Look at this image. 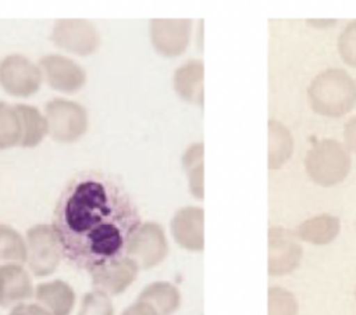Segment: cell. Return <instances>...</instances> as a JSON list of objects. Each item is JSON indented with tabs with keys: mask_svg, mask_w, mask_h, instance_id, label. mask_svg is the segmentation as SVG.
Here are the masks:
<instances>
[{
	"mask_svg": "<svg viewBox=\"0 0 356 315\" xmlns=\"http://www.w3.org/2000/svg\"><path fill=\"white\" fill-rule=\"evenodd\" d=\"M36 297L40 303L50 307L54 315H68L74 303V294L71 289L63 282L40 284L38 287Z\"/></svg>",
	"mask_w": 356,
	"mask_h": 315,
	"instance_id": "obj_21",
	"label": "cell"
},
{
	"mask_svg": "<svg viewBox=\"0 0 356 315\" xmlns=\"http://www.w3.org/2000/svg\"><path fill=\"white\" fill-rule=\"evenodd\" d=\"M203 143H193L191 144L182 155V167L185 169L188 178L189 191L193 197L202 200L204 190H203Z\"/></svg>",
	"mask_w": 356,
	"mask_h": 315,
	"instance_id": "obj_20",
	"label": "cell"
},
{
	"mask_svg": "<svg viewBox=\"0 0 356 315\" xmlns=\"http://www.w3.org/2000/svg\"><path fill=\"white\" fill-rule=\"evenodd\" d=\"M51 40L56 46L67 51L88 56L97 49L100 36L92 22L86 19L67 18L58 19L54 24Z\"/></svg>",
	"mask_w": 356,
	"mask_h": 315,
	"instance_id": "obj_9",
	"label": "cell"
},
{
	"mask_svg": "<svg viewBox=\"0 0 356 315\" xmlns=\"http://www.w3.org/2000/svg\"><path fill=\"white\" fill-rule=\"evenodd\" d=\"M168 254V243L163 228L156 222L140 223L127 246V257L140 268L159 265Z\"/></svg>",
	"mask_w": 356,
	"mask_h": 315,
	"instance_id": "obj_6",
	"label": "cell"
},
{
	"mask_svg": "<svg viewBox=\"0 0 356 315\" xmlns=\"http://www.w3.org/2000/svg\"><path fill=\"white\" fill-rule=\"evenodd\" d=\"M307 100L313 111L323 117H343L356 105V80L345 69H324L312 79Z\"/></svg>",
	"mask_w": 356,
	"mask_h": 315,
	"instance_id": "obj_2",
	"label": "cell"
},
{
	"mask_svg": "<svg viewBox=\"0 0 356 315\" xmlns=\"http://www.w3.org/2000/svg\"><path fill=\"white\" fill-rule=\"evenodd\" d=\"M42 76L40 68L24 56H7L0 62V85L10 94L26 97L36 93Z\"/></svg>",
	"mask_w": 356,
	"mask_h": 315,
	"instance_id": "obj_7",
	"label": "cell"
},
{
	"mask_svg": "<svg viewBox=\"0 0 356 315\" xmlns=\"http://www.w3.org/2000/svg\"><path fill=\"white\" fill-rule=\"evenodd\" d=\"M299 303L292 291L281 286H271L267 291V315H298Z\"/></svg>",
	"mask_w": 356,
	"mask_h": 315,
	"instance_id": "obj_23",
	"label": "cell"
},
{
	"mask_svg": "<svg viewBox=\"0 0 356 315\" xmlns=\"http://www.w3.org/2000/svg\"><path fill=\"white\" fill-rule=\"evenodd\" d=\"M341 232V222L335 215L318 214L300 222L293 230L300 241L314 246H325L337 239Z\"/></svg>",
	"mask_w": 356,
	"mask_h": 315,
	"instance_id": "obj_15",
	"label": "cell"
},
{
	"mask_svg": "<svg viewBox=\"0 0 356 315\" xmlns=\"http://www.w3.org/2000/svg\"><path fill=\"white\" fill-rule=\"evenodd\" d=\"M204 67L202 60H188L174 72L172 86L177 94L196 105H203Z\"/></svg>",
	"mask_w": 356,
	"mask_h": 315,
	"instance_id": "obj_13",
	"label": "cell"
},
{
	"mask_svg": "<svg viewBox=\"0 0 356 315\" xmlns=\"http://www.w3.org/2000/svg\"><path fill=\"white\" fill-rule=\"evenodd\" d=\"M21 124L15 105L0 101V150L19 144Z\"/></svg>",
	"mask_w": 356,
	"mask_h": 315,
	"instance_id": "obj_22",
	"label": "cell"
},
{
	"mask_svg": "<svg viewBox=\"0 0 356 315\" xmlns=\"http://www.w3.org/2000/svg\"><path fill=\"white\" fill-rule=\"evenodd\" d=\"M39 68L44 75L47 83L64 93H72L79 90L85 83V71L75 61L58 56L49 54L39 60Z\"/></svg>",
	"mask_w": 356,
	"mask_h": 315,
	"instance_id": "obj_11",
	"label": "cell"
},
{
	"mask_svg": "<svg viewBox=\"0 0 356 315\" xmlns=\"http://www.w3.org/2000/svg\"><path fill=\"white\" fill-rule=\"evenodd\" d=\"M337 49L342 61L356 68V19L350 21L339 33Z\"/></svg>",
	"mask_w": 356,
	"mask_h": 315,
	"instance_id": "obj_25",
	"label": "cell"
},
{
	"mask_svg": "<svg viewBox=\"0 0 356 315\" xmlns=\"http://www.w3.org/2000/svg\"><path fill=\"white\" fill-rule=\"evenodd\" d=\"M140 225L129 196L102 172L75 176L63 191L51 229L61 257L74 268L95 273L127 257V246Z\"/></svg>",
	"mask_w": 356,
	"mask_h": 315,
	"instance_id": "obj_1",
	"label": "cell"
},
{
	"mask_svg": "<svg viewBox=\"0 0 356 315\" xmlns=\"http://www.w3.org/2000/svg\"><path fill=\"white\" fill-rule=\"evenodd\" d=\"M192 21L188 18H154L150 21V40L154 50L165 57L181 56L191 39Z\"/></svg>",
	"mask_w": 356,
	"mask_h": 315,
	"instance_id": "obj_8",
	"label": "cell"
},
{
	"mask_svg": "<svg viewBox=\"0 0 356 315\" xmlns=\"http://www.w3.org/2000/svg\"><path fill=\"white\" fill-rule=\"evenodd\" d=\"M350 165L349 151L335 139L316 140L305 157V168L309 178L323 187L341 183L348 176Z\"/></svg>",
	"mask_w": 356,
	"mask_h": 315,
	"instance_id": "obj_3",
	"label": "cell"
},
{
	"mask_svg": "<svg viewBox=\"0 0 356 315\" xmlns=\"http://www.w3.org/2000/svg\"><path fill=\"white\" fill-rule=\"evenodd\" d=\"M267 272L270 276L289 275L298 269L303 255V247L295 233L282 226L268 229Z\"/></svg>",
	"mask_w": 356,
	"mask_h": 315,
	"instance_id": "obj_5",
	"label": "cell"
},
{
	"mask_svg": "<svg viewBox=\"0 0 356 315\" xmlns=\"http://www.w3.org/2000/svg\"><path fill=\"white\" fill-rule=\"evenodd\" d=\"M345 148L356 154V115H353L343 126Z\"/></svg>",
	"mask_w": 356,
	"mask_h": 315,
	"instance_id": "obj_26",
	"label": "cell"
},
{
	"mask_svg": "<svg viewBox=\"0 0 356 315\" xmlns=\"http://www.w3.org/2000/svg\"><path fill=\"white\" fill-rule=\"evenodd\" d=\"M268 168H281L292 155L293 139L291 132L278 121H268Z\"/></svg>",
	"mask_w": 356,
	"mask_h": 315,
	"instance_id": "obj_18",
	"label": "cell"
},
{
	"mask_svg": "<svg viewBox=\"0 0 356 315\" xmlns=\"http://www.w3.org/2000/svg\"><path fill=\"white\" fill-rule=\"evenodd\" d=\"M122 315H159V314L150 304L138 300L135 304L128 307Z\"/></svg>",
	"mask_w": 356,
	"mask_h": 315,
	"instance_id": "obj_27",
	"label": "cell"
},
{
	"mask_svg": "<svg viewBox=\"0 0 356 315\" xmlns=\"http://www.w3.org/2000/svg\"><path fill=\"white\" fill-rule=\"evenodd\" d=\"M31 282L24 269L14 265L0 266V304L8 305L29 297Z\"/></svg>",
	"mask_w": 356,
	"mask_h": 315,
	"instance_id": "obj_16",
	"label": "cell"
},
{
	"mask_svg": "<svg viewBox=\"0 0 356 315\" xmlns=\"http://www.w3.org/2000/svg\"><path fill=\"white\" fill-rule=\"evenodd\" d=\"M138 300L150 304L159 315H172L181 304V294L170 282H153L142 290Z\"/></svg>",
	"mask_w": 356,
	"mask_h": 315,
	"instance_id": "obj_17",
	"label": "cell"
},
{
	"mask_svg": "<svg viewBox=\"0 0 356 315\" xmlns=\"http://www.w3.org/2000/svg\"><path fill=\"white\" fill-rule=\"evenodd\" d=\"M24 261L25 247L21 236L8 226L0 225V261Z\"/></svg>",
	"mask_w": 356,
	"mask_h": 315,
	"instance_id": "obj_24",
	"label": "cell"
},
{
	"mask_svg": "<svg viewBox=\"0 0 356 315\" xmlns=\"http://www.w3.org/2000/svg\"><path fill=\"white\" fill-rule=\"evenodd\" d=\"M46 121L47 132L58 142H74L88 128L85 108L78 103L64 99H53L46 104Z\"/></svg>",
	"mask_w": 356,
	"mask_h": 315,
	"instance_id": "obj_4",
	"label": "cell"
},
{
	"mask_svg": "<svg viewBox=\"0 0 356 315\" xmlns=\"http://www.w3.org/2000/svg\"><path fill=\"white\" fill-rule=\"evenodd\" d=\"M355 297H356V290H355Z\"/></svg>",
	"mask_w": 356,
	"mask_h": 315,
	"instance_id": "obj_28",
	"label": "cell"
},
{
	"mask_svg": "<svg viewBox=\"0 0 356 315\" xmlns=\"http://www.w3.org/2000/svg\"><path fill=\"white\" fill-rule=\"evenodd\" d=\"M203 222L204 211L200 207L186 205L177 210L171 219L174 241L184 250L202 251L204 248Z\"/></svg>",
	"mask_w": 356,
	"mask_h": 315,
	"instance_id": "obj_12",
	"label": "cell"
},
{
	"mask_svg": "<svg viewBox=\"0 0 356 315\" xmlns=\"http://www.w3.org/2000/svg\"><path fill=\"white\" fill-rule=\"evenodd\" d=\"M139 266L128 257L92 273L95 287L102 293L118 294L124 291L136 278Z\"/></svg>",
	"mask_w": 356,
	"mask_h": 315,
	"instance_id": "obj_14",
	"label": "cell"
},
{
	"mask_svg": "<svg viewBox=\"0 0 356 315\" xmlns=\"http://www.w3.org/2000/svg\"><path fill=\"white\" fill-rule=\"evenodd\" d=\"M15 110L21 124L19 146L33 147L42 142L47 133V121L35 107L26 104H15Z\"/></svg>",
	"mask_w": 356,
	"mask_h": 315,
	"instance_id": "obj_19",
	"label": "cell"
},
{
	"mask_svg": "<svg viewBox=\"0 0 356 315\" xmlns=\"http://www.w3.org/2000/svg\"><path fill=\"white\" fill-rule=\"evenodd\" d=\"M29 266L36 275L50 273L61 258V251L51 226L39 225L28 232Z\"/></svg>",
	"mask_w": 356,
	"mask_h": 315,
	"instance_id": "obj_10",
	"label": "cell"
}]
</instances>
